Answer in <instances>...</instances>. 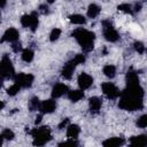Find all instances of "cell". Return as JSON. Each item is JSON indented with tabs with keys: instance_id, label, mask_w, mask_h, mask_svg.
Masks as SVG:
<instances>
[{
	"instance_id": "19",
	"label": "cell",
	"mask_w": 147,
	"mask_h": 147,
	"mask_svg": "<svg viewBox=\"0 0 147 147\" xmlns=\"http://www.w3.org/2000/svg\"><path fill=\"white\" fill-rule=\"evenodd\" d=\"M103 74H105L107 77H110V78L115 77V75H116V67L113 65V64H107V65H105V68H103Z\"/></svg>"
},
{
	"instance_id": "6",
	"label": "cell",
	"mask_w": 147,
	"mask_h": 147,
	"mask_svg": "<svg viewBox=\"0 0 147 147\" xmlns=\"http://www.w3.org/2000/svg\"><path fill=\"white\" fill-rule=\"evenodd\" d=\"M101 87H102L103 94H106L109 99H116L121 94L118 88L116 87V85L113 83H103Z\"/></svg>"
},
{
	"instance_id": "26",
	"label": "cell",
	"mask_w": 147,
	"mask_h": 147,
	"mask_svg": "<svg viewBox=\"0 0 147 147\" xmlns=\"http://www.w3.org/2000/svg\"><path fill=\"white\" fill-rule=\"evenodd\" d=\"M137 125L141 129H145L147 126V116L146 115H142L141 117H139V119L137 121Z\"/></svg>"
},
{
	"instance_id": "33",
	"label": "cell",
	"mask_w": 147,
	"mask_h": 147,
	"mask_svg": "<svg viewBox=\"0 0 147 147\" xmlns=\"http://www.w3.org/2000/svg\"><path fill=\"white\" fill-rule=\"evenodd\" d=\"M2 139H3L2 136H0V145H1V142H2Z\"/></svg>"
},
{
	"instance_id": "24",
	"label": "cell",
	"mask_w": 147,
	"mask_h": 147,
	"mask_svg": "<svg viewBox=\"0 0 147 147\" xmlns=\"http://www.w3.org/2000/svg\"><path fill=\"white\" fill-rule=\"evenodd\" d=\"M118 9H119L121 11L125 13V14H132V13H133L132 7H131V5H129V3H122V5H119V6H118Z\"/></svg>"
},
{
	"instance_id": "17",
	"label": "cell",
	"mask_w": 147,
	"mask_h": 147,
	"mask_svg": "<svg viewBox=\"0 0 147 147\" xmlns=\"http://www.w3.org/2000/svg\"><path fill=\"white\" fill-rule=\"evenodd\" d=\"M124 141H123V139H121V138H109V139H107L106 141H103V146H109V147H116V146H119V145H122Z\"/></svg>"
},
{
	"instance_id": "5",
	"label": "cell",
	"mask_w": 147,
	"mask_h": 147,
	"mask_svg": "<svg viewBox=\"0 0 147 147\" xmlns=\"http://www.w3.org/2000/svg\"><path fill=\"white\" fill-rule=\"evenodd\" d=\"M13 74H14L13 64H11L10 60L7 56H5L0 63V75L3 77H10Z\"/></svg>"
},
{
	"instance_id": "10",
	"label": "cell",
	"mask_w": 147,
	"mask_h": 147,
	"mask_svg": "<svg viewBox=\"0 0 147 147\" xmlns=\"http://www.w3.org/2000/svg\"><path fill=\"white\" fill-rule=\"evenodd\" d=\"M76 65H77V62L75 61V59H72L71 61L65 63L64 67H63V70H62V76L64 78H67V79H70L71 76H72V72H74V70L76 68Z\"/></svg>"
},
{
	"instance_id": "31",
	"label": "cell",
	"mask_w": 147,
	"mask_h": 147,
	"mask_svg": "<svg viewBox=\"0 0 147 147\" xmlns=\"http://www.w3.org/2000/svg\"><path fill=\"white\" fill-rule=\"evenodd\" d=\"M3 106H5V105H3V102L0 100V109H2V108H3Z\"/></svg>"
},
{
	"instance_id": "27",
	"label": "cell",
	"mask_w": 147,
	"mask_h": 147,
	"mask_svg": "<svg viewBox=\"0 0 147 147\" xmlns=\"http://www.w3.org/2000/svg\"><path fill=\"white\" fill-rule=\"evenodd\" d=\"M1 136H2L3 139H7V140H10V139L14 138V133H13V131H10L9 129L3 130V132L1 133Z\"/></svg>"
},
{
	"instance_id": "20",
	"label": "cell",
	"mask_w": 147,
	"mask_h": 147,
	"mask_svg": "<svg viewBox=\"0 0 147 147\" xmlns=\"http://www.w3.org/2000/svg\"><path fill=\"white\" fill-rule=\"evenodd\" d=\"M70 21L74 23V24H85V22H86V20H85V17L83 16V15H80V14H74V15H71L70 16Z\"/></svg>"
},
{
	"instance_id": "29",
	"label": "cell",
	"mask_w": 147,
	"mask_h": 147,
	"mask_svg": "<svg viewBox=\"0 0 147 147\" xmlns=\"http://www.w3.org/2000/svg\"><path fill=\"white\" fill-rule=\"evenodd\" d=\"M39 9H40V11H41L42 14H47V13H48V7H47L46 5H41V6L39 7Z\"/></svg>"
},
{
	"instance_id": "9",
	"label": "cell",
	"mask_w": 147,
	"mask_h": 147,
	"mask_svg": "<svg viewBox=\"0 0 147 147\" xmlns=\"http://www.w3.org/2000/svg\"><path fill=\"white\" fill-rule=\"evenodd\" d=\"M92 83H93V78H92L90 75L83 72V74H80V75L78 76V85H79V87H80L82 90L88 88V87L92 85Z\"/></svg>"
},
{
	"instance_id": "16",
	"label": "cell",
	"mask_w": 147,
	"mask_h": 147,
	"mask_svg": "<svg viewBox=\"0 0 147 147\" xmlns=\"http://www.w3.org/2000/svg\"><path fill=\"white\" fill-rule=\"evenodd\" d=\"M84 96V93H83V90H75V91H70L68 93V98L71 100V101H79Z\"/></svg>"
},
{
	"instance_id": "3",
	"label": "cell",
	"mask_w": 147,
	"mask_h": 147,
	"mask_svg": "<svg viewBox=\"0 0 147 147\" xmlns=\"http://www.w3.org/2000/svg\"><path fill=\"white\" fill-rule=\"evenodd\" d=\"M103 37L108 40V41H116L118 39V32L115 30V28L111 25L110 22L108 21H105L103 23Z\"/></svg>"
},
{
	"instance_id": "8",
	"label": "cell",
	"mask_w": 147,
	"mask_h": 147,
	"mask_svg": "<svg viewBox=\"0 0 147 147\" xmlns=\"http://www.w3.org/2000/svg\"><path fill=\"white\" fill-rule=\"evenodd\" d=\"M18 37H20V33H18V31H17L16 29H14V28H9V29H8V30H7V31L3 33L1 41L14 42V41H16V40L18 39Z\"/></svg>"
},
{
	"instance_id": "30",
	"label": "cell",
	"mask_w": 147,
	"mask_h": 147,
	"mask_svg": "<svg viewBox=\"0 0 147 147\" xmlns=\"http://www.w3.org/2000/svg\"><path fill=\"white\" fill-rule=\"evenodd\" d=\"M7 3V0H0V7H5Z\"/></svg>"
},
{
	"instance_id": "1",
	"label": "cell",
	"mask_w": 147,
	"mask_h": 147,
	"mask_svg": "<svg viewBox=\"0 0 147 147\" xmlns=\"http://www.w3.org/2000/svg\"><path fill=\"white\" fill-rule=\"evenodd\" d=\"M72 36L76 38V40L79 42V45L84 51L88 52L93 48L94 33H92L91 31H87L85 29H77L74 31Z\"/></svg>"
},
{
	"instance_id": "22",
	"label": "cell",
	"mask_w": 147,
	"mask_h": 147,
	"mask_svg": "<svg viewBox=\"0 0 147 147\" xmlns=\"http://www.w3.org/2000/svg\"><path fill=\"white\" fill-rule=\"evenodd\" d=\"M39 106H40V102L38 100V98H33L30 100L29 102V108L31 111H34V110H38L39 109Z\"/></svg>"
},
{
	"instance_id": "28",
	"label": "cell",
	"mask_w": 147,
	"mask_h": 147,
	"mask_svg": "<svg viewBox=\"0 0 147 147\" xmlns=\"http://www.w3.org/2000/svg\"><path fill=\"white\" fill-rule=\"evenodd\" d=\"M134 49H136L138 53L142 54V53L145 52V46H144V44H142L141 41H136V42H134Z\"/></svg>"
},
{
	"instance_id": "2",
	"label": "cell",
	"mask_w": 147,
	"mask_h": 147,
	"mask_svg": "<svg viewBox=\"0 0 147 147\" xmlns=\"http://www.w3.org/2000/svg\"><path fill=\"white\" fill-rule=\"evenodd\" d=\"M33 138H34V145H44L46 144L49 139H51V132L47 127H39V129H34L33 132Z\"/></svg>"
},
{
	"instance_id": "18",
	"label": "cell",
	"mask_w": 147,
	"mask_h": 147,
	"mask_svg": "<svg viewBox=\"0 0 147 147\" xmlns=\"http://www.w3.org/2000/svg\"><path fill=\"white\" fill-rule=\"evenodd\" d=\"M131 145H138V146H145L147 144L146 137L145 136H138V137H132L130 140Z\"/></svg>"
},
{
	"instance_id": "14",
	"label": "cell",
	"mask_w": 147,
	"mask_h": 147,
	"mask_svg": "<svg viewBox=\"0 0 147 147\" xmlns=\"http://www.w3.org/2000/svg\"><path fill=\"white\" fill-rule=\"evenodd\" d=\"M101 105H102V102L98 96H93L90 99V109L92 111H94V113L99 111L101 108Z\"/></svg>"
},
{
	"instance_id": "32",
	"label": "cell",
	"mask_w": 147,
	"mask_h": 147,
	"mask_svg": "<svg viewBox=\"0 0 147 147\" xmlns=\"http://www.w3.org/2000/svg\"><path fill=\"white\" fill-rule=\"evenodd\" d=\"M54 1H55V0H47L48 3H52V2H54Z\"/></svg>"
},
{
	"instance_id": "11",
	"label": "cell",
	"mask_w": 147,
	"mask_h": 147,
	"mask_svg": "<svg viewBox=\"0 0 147 147\" xmlns=\"http://www.w3.org/2000/svg\"><path fill=\"white\" fill-rule=\"evenodd\" d=\"M55 108H56V103L54 100H45L40 102V106H39V110H41L42 114H49L54 111Z\"/></svg>"
},
{
	"instance_id": "4",
	"label": "cell",
	"mask_w": 147,
	"mask_h": 147,
	"mask_svg": "<svg viewBox=\"0 0 147 147\" xmlns=\"http://www.w3.org/2000/svg\"><path fill=\"white\" fill-rule=\"evenodd\" d=\"M21 23L23 26L25 28H30L32 31H34L37 29L38 25V17H37V13H32L30 15H24L21 18Z\"/></svg>"
},
{
	"instance_id": "7",
	"label": "cell",
	"mask_w": 147,
	"mask_h": 147,
	"mask_svg": "<svg viewBox=\"0 0 147 147\" xmlns=\"http://www.w3.org/2000/svg\"><path fill=\"white\" fill-rule=\"evenodd\" d=\"M33 82V76L30 74H18L15 77V83L21 87H29Z\"/></svg>"
},
{
	"instance_id": "15",
	"label": "cell",
	"mask_w": 147,
	"mask_h": 147,
	"mask_svg": "<svg viewBox=\"0 0 147 147\" xmlns=\"http://www.w3.org/2000/svg\"><path fill=\"white\" fill-rule=\"evenodd\" d=\"M100 11H101V8L99 6H96L95 3H92V5H90V7L87 9V16L91 18H94L100 14Z\"/></svg>"
},
{
	"instance_id": "23",
	"label": "cell",
	"mask_w": 147,
	"mask_h": 147,
	"mask_svg": "<svg viewBox=\"0 0 147 147\" xmlns=\"http://www.w3.org/2000/svg\"><path fill=\"white\" fill-rule=\"evenodd\" d=\"M20 88H21V86H20L18 84L14 83V84H11V85L7 88V92H8V94H9V95H15V94L20 91Z\"/></svg>"
},
{
	"instance_id": "13",
	"label": "cell",
	"mask_w": 147,
	"mask_h": 147,
	"mask_svg": "<svg viewBox=\"0 0 147 147\" xmlns=\"http://www.w3.org/2000/svg\"><path fill=\"white\" fill-rule=\"evenodd\" d=\"M68 92V87H67V85H64V84H61V83H59V84H56L55 86H54V88H53V96L54 98H60V96H62L64 93H67Z\"/></svg>"
},
{
	"instance_id": "12",
	"label": "cell",
	"mask_w": 147,
	"mask_h": 147,
	"mask_svg": "<svg viewBox=\"0 0 147 147\" xmlns=\"http://www.w3.org/2000/svg\"><path fill=\"white\" fill-rule=\"evenodd\" d=\"M79 132H80L79 126L76 124H71L67 129V137L68 139H77L79 136Z\"/></svg>"
},
{
	"instance_id": "25",
	"label": "cell",
	"mask_w": 147,
	"mask_h": 147,
	"mask_svg": "<svg viewBox=\"0 0 147 147\" xmlns=\"http://www.w3.org/2000/svg\"><path fill=\"white\" fill-rule=\"evenodd\" d=\"M60 36H61V30L55 28V29L52 30V32H51V34H49V39H51V41H54V40L59 39Z\"/></svg>"
},
{
	"instance_id": "21",
	"label": "cell",
	"mask_w": 147,
	"mask_h": 147,
	"mask_svg": "<svg viewBox=\"0 0 147 147\" xmlns=\"http://www.w3.org/2000/svg\"><path fill=\"white\" fill-rule=\"evenodd\" d=\"M22 60L24 62H31L33 60V52L31 49H29V48L24 49L22 52Z\"/></svg>"
}]
</instances>
